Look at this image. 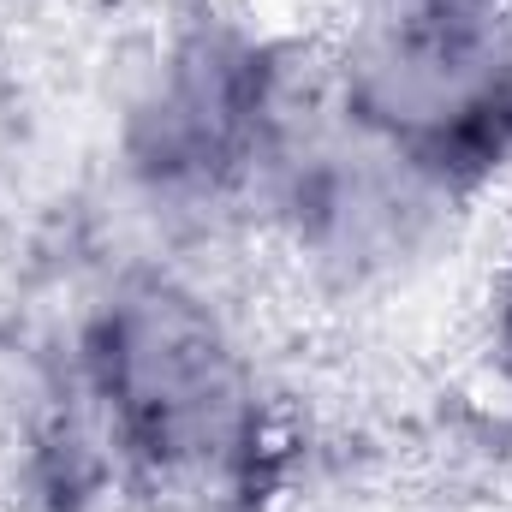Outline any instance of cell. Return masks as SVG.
I'll list each match as a JSON object with an SVG mask.
<instances>
[{
  "mask_svg": "<svg viewBox=\"0 0 512 512\" xmlns=\"http://www.w3.org/2000/svg\"><path fill=\"white\" fill-rule=\"evenodd\" d=\"M108 393L131 453L155 471H209L239 441V387L215 328L173 292L126 304L108 328Z\"/></svg>",
  "mask_w": 512,
  "mask_h": 512,
  "instance_id": "6da1fadb",
  "label": "cell"
},
{
  "mask_svg": "<svg viewBox=\"0 0 512 512\" xmlns=\"http://www.w3.org/2000/svg\"><path fill=\"white\" fill-rule=\"evenodd\" d=\"M507 352H512V298H507Z\"/></svg>",
  "mask_w": 512,
  "mask_h": 512,
  "instance_id": "7a4b0ae2",
  "label": "cell"
}]
</instances>
